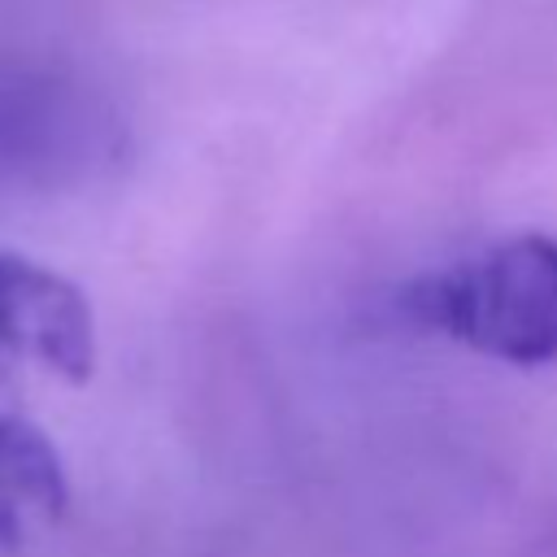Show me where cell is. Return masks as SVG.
I'll use <instances>...</instances> for the list:
<instances>
[{"label": "cell", "mask_w": 557, "mask_h": 557, "mask_svg": "<svg viewBox=\"0 0 557 557\" xmlns=\"http://www.w3.org/2000/svg\"><path fill=\"white\" fill-rule=\"evenodd\" d=\"M413 326L444 335L500 366L557 361V235L518 231L400 292Z\"/></svg>", "instance_id": "1"}, {"label": "cell", "mask_w": 557, "mask_h": 557, "mask_svg": "<svg viewBox=\"0 0 557 557\" xmlns=\"http://www.w3.org/2000/svg\"><path fill=\"white\" fill-rule=\"evenodd\" d=\"M96 357L87 296L52 265L0 252V374L22 366L61 383H87Z\"/></svg>", "instance_id": "2"}, {"label": "cell", "mask_w": 557, "mask_h": 557, "mask_svg": "<svg viewBox=\"0 0 557 557\" xmlns=\"http://www.w3.org/2000/svg\"><path fill=\"white\" fill-rule=\"evenodd\" d=\"M70 479L57 444L26 418L0 413V553H22L61 527Z\"/></svg>", "instance_id": "3"}]
</instances>
